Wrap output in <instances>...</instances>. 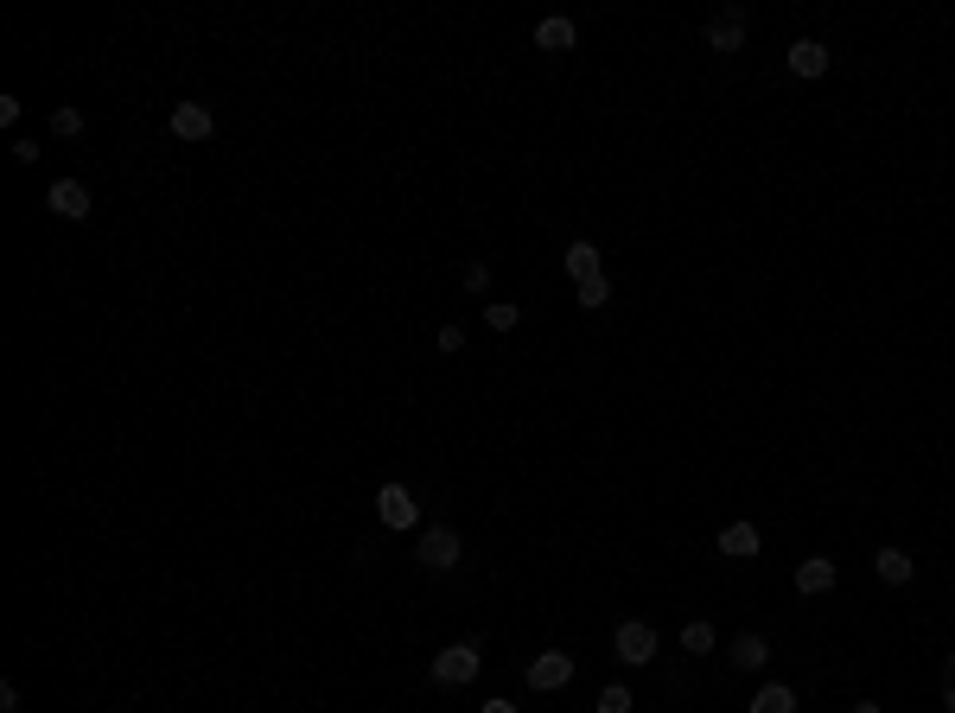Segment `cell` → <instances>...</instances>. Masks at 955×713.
Listing matches in <instances>:
<instances>
[{"mask_svg":"<svg viewBox=\"0 0 955 713\" xmlns=\"http://www.w3.org/2000/svg\"><path fill=\"white\" fill-rule=\"evenodd\" d=\"M478 669H484L478 643H446V650L433 656V682H440V688H459V682H472Z\"/></svg>","mask_w":955,"mask_h":713,"instance_id":"1","label":"cell"},{"mask_svg":"<svg viewBox=\"0 0 955 713\" xmlns=\"http://www.w3.org/2000/svg\"><path fill=\"white\" fill-rule=\"evenodd\" d=\"M414 561L433 567V573H453V567H459V535H453V529H421V548H414Z\"/></svg>","mask_w":955,"mask_h":713,"instance_id":"2","label":"cell"},{"mask_svg":"<svg viewBox=\"0 0 955 713\" xmlns=\"http://www.w3.org/2000/svg\"><path fill=\"white\" fill-rule=\"evenodd\" d=\"M523 675H529V688H535V694H554V688H567V682H573V656H561V650H542V656H535V663H529Z\"/></svg>","mask_w":955,"mask_h":713,"instance_id":"3","label":"cell"},{"mask_svg":"<svg viewBox=\"0 0 955 713\" xmlns=\"http://www.w3.org/2000/svg\"><path fill=\"white\" fill-rule=\"evenodd\" d=\"M376 516H382V529H414L421 523V510H414V497L402 491V484H382L376 491Z\"/></svg>","mask_w":955,"mask_h":713,"instance_id":"4","label":"cell"},{"mask_svg":"<svg viewBox=\"0 0 955 713\" xmlns=\"http://www.w3.org/2000/svg\"><path fill=\"white\" fill-rule=\"evenodd\" d=\"M612 643H618V656H624V663H637V669H644L650 656H656V631H650L644 618H624Z\"/></svg>","mask_w":955,"mask_h":713,"instance_id":"5","label":"cell"},{"mask_svg":"<svg viewBox=\"0 0 955 713\" xmlns=\"http://www.w3.org/2000/svg\"><path fill=\"white\" fill-rule=\"evenodd\" d=\"M707 45H714V51H739L745 45V7H720L714 26H707Z\"/></svg>","mask_w":955,"mask_h":713,"instance_id":"6","label":"cell"},{"mask_svg":"<svg viewBox=\"0 0 955 713\" xmlns=\"http://www.w3.org/2000/svg\"><path fill=\"white\" fill-rule=\"evenodd\" d=\"M211 128H217V121H211L204 102H179V109H172V134H179V141H204Z\"/></svg>","mask_w":955,"mask_h":713,"instance_id":"7","label":"cell"},{"mask_svg":"<svg viewBox=\"0 0 955 713\" xmlns=\"http://www.w3.org/2000/svg\"><path fill=\"white\" fill-rule=\"evenodd\" d=\"M51 211H58V217H71V223H77V217H90V185L58 179V185H51Z\"/></svg>","mask_w":955,"mask_h":713,"instance_id":"8","label":"cell"},{"mask_svg":"<svg viewBox=\"0 0 955 713\" xmlns=\"http://www.w3.org/2000/svg\"><path fill=\"white\" fill-rule=\"evenodd\" d=\"M784 64L796 77H822L828 71V45H815V39H796L790 51H784Z\"/></svg>","mask_w":955,"mask_h":713,"instance_id":"9","label":"cell"},{"mask_svg":"<svg viewBox=\"0 0 955 713\" xmlns=\"http://www.w3.org/2000/svg\"><path fill=\"white\" fill-rule=\"evenodd\" d=\"M796 593H835V561H822V554H815V561H803L796 567Z\"/></svg>","mask_w":955,"mask_h":713,"instance_id":"10","label":"cell"},{"mask_svg":"<svg viewBox=\"0 0 955 713\" xmlns=\"http://www.w3.org/2000/svg\"><path fill=\"white\" fill-rule=\"evenodd\" d=\"M561 262H567V274H573V287H580V281H599V274H605L593 242H567V255H561Z\"/></svg>","mask_w":955,"mask_h":713,"instance_id":"11","label":"cell"},{"mask_svg":"<svg viewBox=\"0 0 955 713\" xmlns=\"http://www.w3.org/2000/svg\"><path fill=\"white\" fill-rule=\"evenodd\" d=\"M873 567H879V580H885V586H905L911 573H917V561H911L905 548H879V554H873Z\"/></svg>","mask_w":955,"mask_h":713,"instance_id":"12","label":"cell"},{"mask_svg":"<svg viewBox=\"0 0 955 713\" xmlns=\"http://www.w3.org/2000/svg\"><path fill=\"white\" fill-rule=\"evenodd\" d=\"M720 554H733V561L758 554V529H752V523H726V529H720Z\"/></svg>","mask_w":955,"mask_h":713,"instance_id":"13","label":"cell"},{"mask_svg":"<svg viewBox=\"0 0 955 713\" xmlns=\"http://www.w3.org/2000/svg\"><path fill=\"white\" fill-rule=\"evenodd\" d=\"M752 713H796V688H784V682L758 688V694H752Z\"/></svg>","mask_w":955,"mask_h":713,"instance_id":"14","label":"cell"},{"mask_svg":"<svg viewBox=\"0 0 955 713\" xmlns=\"http://www.w3.org/2000/svg\"><path fill=\"white\" fill-rule=\"evenodd\" d=\"M733 663H739V669H764V663H771V643L752 637V631L733 637Z\"/></svg>","mask_w":955,"mask_h":713,"instance_id":"15","label":"cell"},{"mask_svg":"<svg viewBox=\"0 0 955 713\" xmlns=\"http://www.w3.org/2000/svg\"><path fill=\"white\" fill-rule=\"evenodd\" d=\"M535 45L542 51H573V20H542L535 26Z\"/></svg>","mask_w":955,"mask_h":713,"instance_id":"16","label":"cell"},{"mask_svg":"<svg viewBox=\"0 0 955 713\" xmlns=\"http://www.w3.org/2000/svg\"><path fill=\"white\" fill-rule=\"evenodd\" d=\"M573 300H580L586 312H599L605 300H612V281H605V274H599V281H580V287H573Z\"/></svg>","mask_w":955,"mask_h":713,"instance_id":"17","label":"cell"},{"mask_svg":"<svg viewBox=\"0 0 955 713\" xmlns=\"http://www.w3.org/2000/svg\"><path fill=\"white\" fill-rule=\"evenodd\" d=\"M682 650L688 656H707V650H714V624H682Z\"/></svg>","mask_w":955,"mask_h":713,"instance_id":"18","label":"cell"},{"mask_svg":"<svg viewBox=\"0 0 955 713\" xmlns=\"http://www.w3.org/2000/svg\"><path fill=\"white\" fill-rule=\"evenodd\" d=\"M516 319H523V312H516V306H503V300L484 306V325H491V332H516Z\"/></svg>","mask_w":955,"mask_h":713,"instance_id":"19","label":"cell"},{"mask_svg":"<svg viewBox=\"0 0 955 713\" xmlns=\"http://www.w3.org/2000/svg\"><path fill=\"white\" fill-rule=\"evenodd\" d=\"M51 134H58V141H77V134H83V115H77V109H58V115H51Z\"/></svg>","mask_w":955,"mask_h":713,"instance_id":"20","label":"cell"},{"mask_svg":"<svg viewBox=\"0 0 955 713\" xmlns=\"http://www.w3.org/2000/svg\"><path fill=\"white\" fill-rule=\"evenodd\" d=\"M599 713H631V688H599Z\"/></svg>","mask_w":955,"mask_h":713,"instance_id":"21","label":"cell"},{"mask_svg":"<svg viewBox=\"0 0 955 713\" xmlns=\"http://www.w3.org/2000/svg\"><path fill=\"white\" fill-rule=\"evenodd\" d=\"M465 287H472V293H484V287H491V268H484V262H472V268H465Z\"/></svg>","mask_w":955,"mask_h":713,"instance_id":"22","label":"cell"},{"mask_svg":"<svg viewBox=\"0 0 955 713\" xmlns=\"http://www.w3.org/2000/svg\"><path fill=\"white\" fill-rule=\"evenodd\" d=\"M943 707L955 713V656H949V663H943Z\"/></svg>","mask_w":955,"mask_h":713,"instance_id":"23","label":"cell"},{"mask_svg":"<svg viewBox=\"0 0 955 713\" xmlns=\"http://www.w3.org/2000/svg\"><path fill=\"white\" fill-rule=\"evenodd\" d=\"M478 713H516V707H510V701H484Z\"/></svg>","mask_w":955,"mask_h":713,"instance_id":"24","label":"cell"},{"mask_svg":"<svg viewBox=\"0 0 955 713\" xmlns=\"http://www.w3.org/2000/svg\"><path fill=\"white\" fill-rule=\"evenodd\" d=\"M854 713H885V707H879V701H860V707H854Z\"/></svg>","mask_w":955,"mask_h":713,"instance_id":"25","label":"cell"}]
</instances>
